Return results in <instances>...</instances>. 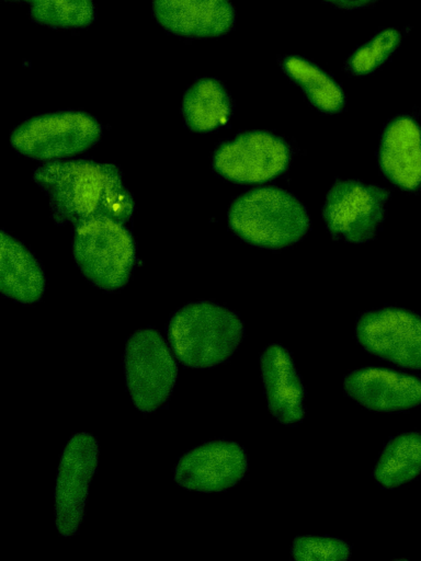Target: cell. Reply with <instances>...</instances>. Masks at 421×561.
Returning a JSON list of instances; mask_svg holds the SVG:
<instances>
[{
	"mask_svg": "<svg viewBox=\"0 0 421 561\" xmlns=\"http://www.w3.org/2000/svg\"><path fill=\"white\" fill-rule=\"evenodd\" d=\"M49 197L54 217L75 227L98 218L124 222L132 216L133 198L118 169L90 160L52 161L34 172Z\"/></svg>",
	"mask_w": 421,
	"mask_h": 561,
	"instance_id": "cell-1",
	"label": "cell"
},
{
	"mask_svg": "<svg viewBox=\"0 0 421 561\" xmlns=\"http://www.w3.org/2000/svg\"><path fill=\"white\" fill-rule=\"evenodd\" d=\"M242 334V322L234 312L205 301L183 307L168 325L174 355L193 368H208L228 359Z\"/></svg>",
	"mask_w": 421,
	"mask_h": 561,
	"instance_id": "cell-2",
	"label": "cell"
},
{
	"mask_svg": "<svg viewBox=\"0 0 421 561\" xmlns=\"http://www.w3.org/2000/svg\"><path fill=\"white\" fill-rule=\"evenodd\" d=\"M228 221L242 240L270 249L297 242L309 228L304 206L277 187H259L238 197L228 211Z\"/></svg>",
	"mask_w": 421,
	"mask_h": 561,
	"instance_id": "cell-3",
	"label": "cell"
},
{
	"mask_svg": "<svg viewBox=\"0 0 421 561\" xmlns=\"http://www.w3.org/2000/svg\"><path fill=\"white\" fill-rule=\"evenodd\" d=\"M73 256L95 286L113 290L128 279L135 263L129 232L111 218H98L75 227Z\"/></svg>",
	"mask_w": 421,
	"mask_h": 561,
	"instance_id": "cell-4",
	"label": "cell"
},
{
	"mask_svg": "<svg viewBox=\"0 0 421 561\" xmlns=\"http://www.w3.org/2000/svg\"><path fill=\"white\" fill-rule=\"evenodd\" d=\"M126 385L135 407L148 413L171 394L178 368L162 336L155 330L135 332L124 353Z\"/></svg>",
	"mask_w": 421,
	"mask_h": 561,
	"instance_id": "cell-5",
	"label": "cell"
},
{
	"mask_svg": "<svg viewBox=\"0 0 421 561\" xmlns=\"http://www.w3.org/2000/svg\"><path fill=\"white\" fill-rule=\"evenodd\" d=\"M101 136V125L84 112L62 111L34 116L19 125L11 136L21 153L52 160L78 153Z\"/></svg>",
	"mask_w": 421,
	"mask_h": 561,
	"instance_id": "cell-6",
	"label": "cell"
},
{
	"mask_svg": "<svg viewBox=\"0 0 421 561\" xmlns=\"http://www.w3.org/2000/svg\"><path fill=\"white\" fill-rule=\"evenodd\" d=\"M387 198L388 193L379 186L354 180L337 182L323 207L329 231L349 242L369 240L383 220Z\"/></svg>",
	"mask_w": 421,
	"mask_h": 561,
	"instance_id": "cell-7",
	"label": "cell"
},
{
	"mask_svg": "<svg viewBox=\"0 0 421 561\" xmlns=\"http://www.w3.org/2000/svg\"><path fill=\"white\" fill-rule=\"evenodd\" d=\"M289 150L281 138L266 131L240 134L224 142L213 157L214 169L237 183H261L285 171Z\"/></svg>",
	"mask_w": 421,
	"mask_h": 561,
	"instance_id": "cell-8",
	"label": "cell"
},
{
	"mask_svg": "<svg viewBox=\"0 0 421 561\" xmlns=\"http://www.w3.org/2000/svg\"><path fill=\"white\" fill-rule=\"evenodd\" d=\"M356 337L369 353L401 367L421 369V318L398 308L363 314Z\"/></svg>",
	"mask_w": 421,
	"mask_h": 561,
	"instance_id": "cell-9",
	"label": "cell"
},
{
	"mask_svg": "<svg viewBox=\"0 0 421 561\" xmlns=\"http://www.w3.org/2000/svg\"><path fill=\"white\" fill-rule=\"evenodd\" d=\"M96 465L95 439L87 433L72 436L60 458L55 488V522L62 536L73 535L82 520Z\"/></svg>",
	"mask_w": 421,
	"mask_h": 561,
	"instance_id": "cell-10",
	"label": "cell"
},
{
	"mask_svg": "<svg viewBox=\"0 0 421 561\" xmlns=\"http://www.w3.org/2000/svg\"><path fill=\"white\" fill-rule=\"evenodd\" d=\"M247 465L246 454L238 444L215 440L185 454L178 462L174 479L190 490L219 492L239 482Z\"/></svg>",
	"mask_w": 421,
	"mask_h": 561,
	"instance_id": "cell-11",
	"label": "cell"
},
{
	"mask_svg": "<svg viewBox=\"0 0 421 561\" xmlns=\"http://www.w3.org/2000/svg\"><path fill=\"white\" fill-rule=\"evenodd\" d=\"M349 397L378 412H395L421 404V379L399 371L366 367L344 379Z\"/></svg>",
	"mask_w": 421,
	"mask_h": 561,
	"instance_id": "cell-12",
	"label": "cell"
},
{
	"mask_svg": "<svg viewBox=\"0 0 421 561\" xmlns=\"http://www.w3.org/2000/svg\"><path fill=\"white\" fill-rule=\"evenodd\" d=\"M152 11L163 28L184 37L219 36L235 23L229 0H153Z\"/></svg>",
	"mask_w": 421,
	"mask_h": 561,
	"instance_id": "cell-13",
	"label": "cell"
},
{
	"mask_svg": "<svg viewBox=\"0 0 421 561\" xmlns=\"http://www.w3.org/2000/svg\"><path fill=\"white\" fill-rule=\"evenodd\" d=\"M378 161L397 186L411 191L421 184V129L413 118L399 116L386 126Z\"/></svg>",
	"mask_w": 421,
	"mask_h": 561,
	"instance_id": "cell-14",
	"label": "cell"
},
{
	"mask_svg": "<svg viewBox=\"0 0 421 561\" xmlns=\"http://www.w3.org/2000/svg\"><path fill=\"white\" fill-rule=\"evenodd\" d=\"M261 371L271 413L283 424L293 425L304 417V389L288 352L270 345L261 356Z\"/></svg>",
	"mask_w": 421,
	"mask_h": 561,
	"instance_id": "cell-15",
	"label": "cell"
},
{
	"mask_svg": "<svg viewBox=\"0 0 421 561\" xmlns=\"http://www.w3.org/2000/svg\"><path fill=\"white\" fill-rule=\"evenodd\" d=\"M0 288L23 304L37 301L45 287L43 271L31 252L16 239L1 232Z\"/></svg>",
	"mask_w": 421,
	"mask_h": 561,
	"instance_id": "cell-16",
	"label": "cell"
},
{
	"mask_svg": "<svg viewBox=\"0 0 421 561\" xmlns=\"http://www.w3.org/2000/svg\"><path fill=\"white\" fill-rule=\"evenodd\" d=\"M230 111V100L225 88L213 78L197 80L183 96L184 121L196 131H209L225 125Z\"/></svg>",
	"mask_w": 421,
	"mask_h": 561,
	"instance_id": "cell-17",
	"label": "cell"
},
{
	"mask_svg": "<svg viewBox=\"0 0 421 561\" xmlns=\"http://www.w3.org/2000/svg\"><path fill=\"white\" fill-rule=\"evenodd\" d=\"M421 472V433L409 432L394 437L383 450L374 478L384 488H396Z\"/></svg>",
	"mask_w": 421,
	"mask_h": 561,
	"instance_id": "cell-18",
	"label": "cell"
},
{
	"mask_svg": "<svg viewBox=\"0 0 421 561\" xmlns=\"http://www.w3.org/2000/svg\"><path fill=\"white\" fill-rule=\"evenodd\" d=\"M284 71L306 93L314 106L326 113H337L344 105V94L337 82L310 61L288 56L282 62Z\"/></svg>",
	"mask_w": 421,
	"mask_h": 561,
	"instance_id": "cell-19",
	"label": "cell"
},
{
	"mask_svg": "<svg viewBox=\"0 0 421 561\" xmlns=\"http://www.w3.org/2000/svg\"><path fill=\"white\" fill-rule=\"evenodd\" d=\"M30 4L31 18L56 28H79L92 23L95 16L93 0H22Z\"/></svg>",
	"mask_w": 421,
	"mask_h": 561,
	"instance_id": "cell-20",
	"label": "cell"
},
{
	"mask_svg": "<svg viewBox=\"0 0 421 561\" xmlns=\"http://www.w3.org/2000/svg\"><path fill=\"white\" fill-rule=\"evenodd\" d=\"M401 34L395 28L379 32L357 48L348 61V69L355 75H367L384 64L396 50Z\"/></svg>",
	"mask_w": 421,
	"mask_h": 561,
	"instance_id": "cell-21",
	"label": "cell"
},
{
	"mask_svg": "<svg viewBox=\"0 0 421 561\" xmlns=\"http://www.w3.org/2000/svg\"><path fill=\"white\" fill-rule=\"evenodd\" d=\"M298 561H344L351 556L348 543L331 537L301 536L292 546Z\"/></svg>",
	"mask_w": 421,
	"mask_h": 561,
	"instance_id": "cell-22",
	"label": "cell"
},
{
	"mask_svg": "<svg viewBox=\"0 0 421 561\" xmlns=\"http://www.w3.org/2000/svg\"><path fill=\"white\" fill-rule=\"evenodd\" d=\"M327 2H330L337 7L344 8V9H356L361 7L368 5L376 0H325Z\"/></svg>",
	"mask_w": 421,
	"mask_h": 561,
	"instance_id": "cell-23",
	"label": "cell"
},
{
	"mask_svg": "<svg viewBox=\"0 0 421 561\" xmlns=\"http://www.w3.org/2000/svg\"><path fill=\"white\" fill-rule=\"evenodd\" d=\"M9 1H22V0H9Z\"/></svg>",
	"mask_w": 421,
	"mask_h": 561,
	"instance_id": "cell-24",
	"label": "cell"
}]
</instances>
